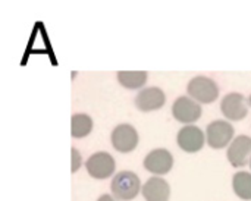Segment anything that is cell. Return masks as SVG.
Wrapping results in <instances>:
<instances>
[{
  "mask_svg": "<svg viewBox=\"0 0 251 201\" xmlns=\"http://www.w3.org/2000/svg\"><path fill=\"white\" fill-rule=\"evenodd\" d=\"M147 72L146 71H121L118 72L116 78L119 84L129 90H140L147 82Z\"/></svg>",
  "mask_w": 251,
  "mask_h": 201,
  "instance_id": "cell-13",
  "label": "cell"
},
{
  "mask_svg": "<svg viewBox=\"0 0 251 201\" xmlns=\"http://www.w3.org/2000/svg\"><path fill=\"white\" fill-rule=\"evenodd\" d=\"M249 100L240 93H229L222 99L221 110L229 121H241L249 115Z\"/></svg>",
  "mask_w": 251,
  "mask_h": 201,
  "instance_id": "cell-8",
  "label": "cell"
},
{
  "mask_svg": "<svg viewBox=\"0 0 251 201\" xmlns=\"http://www.w3.org/2000/svg\"><path fill=\"white\" fill-rule=\"evenodd\" d=\"M201 106L200 103H197L196 100H193L191 97L182 96L179 99H176L172 104V115L174 118L185 125L194 124L201 118Z\"/></svg>",
  "mask_w": 251,
  "mask_h": 201,
  "instance_id": "cell-6",
  "label": "cell"
},
{
  "mask_svg": "<svg viewBox=\"0 0 251 201\" xmlns=\"http://www.w3.org/2000/svg\"><path fill=\"white\" fill-rule=\"evenodd\" d=\"M97 201H119V200H116L115 197H112V196H109V194H103V196H100V197H99V200Z\"/></svg>",
  "mask_w": 251,
  "mask_h": 201,
  "instance_id": "cell-17",
  "label": "cell"
},
{
  "mask_svg": "<svg viewBox=\"0 0 251 201\" xmlns=\"http://www.w3.org/2000/svg\"><path fill=\"white\" fill-rule=\"evenodd\" d=\"M206 141L215 150L229 146L234 141V126L226 121L210 122L206 129Z\"/></svg>",
  "mask_w": 251,
  "mask_h": 201,
  "instance_id": "cell-3",
  "label": "cell"
},
{
  "mask_svg": "<svg viewBox=\"0 0 251 201\" xmlns=\"http://www.w3.org/2000/svg\"><path fill=\"white\" fill-rule=\"evenodd\" d=\"M81 166H82V157H81L79 151L74 147L72 149V174H75Z\"/></svg>",
  "mask_w": 251,
  "mask_h": 201,
  "instance_id": "cell-16",
  "label": "cell"
},
{
  "mask_svg": "<svg viewBox=\"0 0 251 201\" xmlns=\"http://www.w3.org/2000/svg\"><path fill=\"white\" fill-rule=\"evenodd\" d=\"M93 131V119L85 113H75L72 116L71 134L74 138H84Z\"/></svg>",
  "mask_w": 251,
  "mask_h": 201,
  "instance_id": "cell-14",
  "label": "cell"
},
{
  "mask_svg": "<svg viewBox=\"0 0 251 201\" xmlns=\"http://www.w3.org/2000/svg\"><path fill=\"white\" fill-rule=\"evenodd\" d=\"M141 193L146 201H169L171 187L163 178L153 176L146 181Z\"/></svg>",
  "mask_w": 251,
  "mask_h": 201,
  "instance_id": "cell-12",
  "label": "cell"
},
{
  "mask_svg": "<svg viewBox=\"0 0 251 201\" xmlns=\"http://www.w3.org/2000/svg\"><path fill=\"white\" fill-rule=\"evenodd\" d=\"M85 169L88 175L94 179H107L115 174L116 163L109 153L99 151L88 157V160L85 162Z\"/></svg>",
  "mask_w": 251,
  "mask_h": 201,
  "instance_id": "cell-4",
  "label": "cell"
},
{
  "mask_svg": "<svg viewBox=\"0 0 251 201\" xmlns=\"http://www.w3.org/2000/svg\"><path fill=\"white\" fill-rule=\"evenodd\" d=\"M110 190H112V194L116 200L131 201L140 194V191L143 188H141L140 178L134 172L122 171L113 176L112 184H110Z\"/></svg>",
  "mask_w": 251,
  "mask_h": 201,
  "instance_id": "cell-1",
  "label": "cell"
},
{
  "mask_svg": "<svg viewBox=\"0 0 251 201\" xmlns=\"http://www.w3.org/2000/svg\"><path fill=\"white\" fill-rule=\"evenodd\" d=\"M250 169H251V157H250Z\"/></svg>",
  "mask_w": 251,
  "mask_h": 201,
  "instance_id": "cell-19",
  "label": "cell"
},
{
  "mask_svg": "<svg viewBox=\"0 0 251 201\" xmlns=\"http://www.w3.org/2000/svg\"><path fill=\"white\" fill-rule=\"evenodd\" d=\"M251 138L249 135H238L228 147V160L234 168H243L250 163Z\"/></svg>",
  "mask_w": 251,
  "mask_h": 201,
  "instance_id": "cell-10",
  "label": "cell"
},
{
  "mask_svg": "<svg viewBox=\"0 0 251 201\" xmlns=\"http://www.w3.org/2000/svg\"><path fill=\"white\" fill-rule=\"evenodd\" d=\"M165 101H166V96L159 87L143 88L135 97V106L141 112L157 110L165 106Z\"/></svg>",
  "mask_w": 251,
  "mask_h": 201,
  "instance_id": "cell-11",
  "label": "cell"
},
{
  "mask_svg": "<svg viewBox=\"0 0 251 201\" xmlns=\"http://www.w3.org/2000/svg\"><path fill=\"white\" fill-rule=\"evenodd\" d=\"M232 188L241 200H251V174L238 172L232 178Z\"/></svg>",
  "mask_w": 251,
  "mask_h": 201,
  "instance_id": "cell-15",
  "label": "cell"
},
{
  "mask_svg": "<svg viewBox=\"0 0 251 201\" xmlns=\"http://www.w3.org/2000/svg\"><path fill=\"white\" fill-rule=\"evenodd\" d=\"M112 146L119 153H131L137 149L140 137L137 129L129 124H121L112 131Z\"/></svg>",
  "mask_w": 251,
  "mask_h": 201,
  "instance_id": "cell-5",
  "label": "cell"
},
{
  "mask_svg": "<svg viewBox=\"0 0 251 201\" xmlns=\"http://www.w3.org/2000/svg\"><path fill=\"white\" fill-rule=\"evenodd\" d=\"M249 103H250V106H251V96L249 97Z\"/></svg>",
  "mask_w": 251,
  "mask_h": 201,
  "instance_id": "cell-18",
  "label": "cell"
},
{
  "mask_svg": "<svg viewBox=\"0 0 251 201\" xmlns=\"http://www.w3.org/2000/svg\"><path fill=\"white\" fill-rule=\"evenodd\" d=\"M206 141V134L196 125L182 126L176 135V143L185 153H197L203 149Z\"/></svg>",
  "mask_w": 251,
  "mask_h": 201,
  "instance_id": "cell-7",
  "label": "cell"
},
{
  "mask_svg": "<svg viewBox=\"0 0 251 201\" xmlns=\"http://www.w3.org/2000/svg\"><path fill=\"white\" fill-rule=\"evenodd\" d=\"M187 91H188V96L193 100H196L197 103H204V104L213 103L219 96L218 84L212 78H207V76H203V75H199V76L193 78L188 82Z\"/></svg>",
  "mask_w": 251,
  "mask_h": 201,
  "instance_id": "cell-2",
  "label": "cell"
},
{
  "mask_svg": "<svg viewBox=\"0 0 251 201\" xmlns=\"http://www.w3.org/2000/svg\"><path fill=\"white\" fill-rule=\"evenodd\" d=\"M174 166V156L166 149H156L150 151L144 159V168L156 176L166 175Z\"/></svg>",
  "mask_w": 251,
  "mask_h": 201,
  "instance_id": "cell-9",
  "label": "cell"
}]
</instances>
